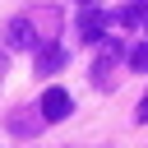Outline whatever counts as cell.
Here are the masks:
<instances>
[{
	"instance_id": "cell-8",
	"label": "cell",
	"mask_w": 148,
	"mask_h": 148,
	"mask_svg": "<svg viewBox=\"0 0 148 148\" xmlns=\"http://www.w3.org/2000/svg\"><path fill=\"white\" fill-rule=\"evenodd\" d=\"M125 60H130L134 69H148V46H134V51H125Z\"/></svg>"
},
{
	"instance_id": "cell-4",
	"label": "cell",
	"mask_w": 148,
	"mask_h": 148,
	"mask_svg": "<svg viewBox=\"0 0 148 148\" xmlns=\"http://www.w3.org/2000/svg\"><path fill=\"white\" fill-rule=\"evenodd\" d=\"M125 51L106 37V42H97V65H92V79L102 83V88H111V69H116V60H120Z\"/></svg>"
},
{
	"instance_id": "cell-5",
	"label": "cell",
	"mask_w": 148,
	"mask_h": 148,
	"mask_svg": "<svg viewBox=\"0 0 148 148\" xmlns=\"http://www.w3.org/2000/svg\"><path fill=\"white\" fill-rule=\"evenodd\" d=\"M111 23H120L125 32L139 28V23H148V0H130V5H120V9L111 14Z\"/></svg>"
},
{
	"instance_id": "cell-9",
	"label": "cell",
	"mask_w": 148,
	"mask_h": 148,
	"mask_svg": "<svg viewBox=\"0 0 148 148\" xmlns=\"http://www.w3.org/2000/svg\"><path fill=\"white\" fill-rule=\"evenodd\" d=\"M134 116H139V125H148V92L139 97V111H134Z\"/></svg>"
},
{
	"instance_id": "cell-2",
	"label": "cell",
	"mask_w": 148,
	"mask_h": 148,
	"mask_svg": "<svg viewBox=\"0 0 148 148\" xmlns=\"http://www.w3.org/2000/svg\"><path fill=\"white\" fill-rule=\"evenodd\" d=\"M37 111H42V120L51 125V120H65L69 111H74V97L65 92V88H46L42 92V102H37Z\"/></svg>"
},
{
	"instance_id": "cell-7",
	"label": "cell",
	"mask_w": 148,
	"mask_h": 148,
	"mask_svg": "<svg viewBox=\"0 0 148 148\" xmlns=\"http://www.w3.org/2000/svg\"><path fill=\"white\" fill-rule=\"evenodd\" d=\"M60 65H65V46H60V42L37 46V74H56Z\"/></svg>"
},
{
	"instance_id": "cell-3",
	"label": "cell",
	"mask_w": 148,
	"mask_h": 148,
	"mask_svg": "<svg viewBox=\"0 0 148 148\" xmlns=\"http://www.w3.org/2000/svg\"><path fill=\"white\" fill-rule=\"evenodd\" d=\"M5 42H9V51H32V46H37V32H32V18H28V14L9 18V28H5Z\"/></svg>"
},
{
	"instance_id": "cell-10",
	"label": "cell",
	"mask_w": 148,
	"mask_h": 148,
	"mask_svg": "<svg viewBox=\"0 0 148 148\" xmlns=\"http://www.w3.org/2000/svg\"><path fill=\"white\" fill-rule=\"evenodd\" d=\"M79 5H97V0H79Z\"/></svg>"
},
{
	"instance_id": "cell-6",
	"label": "cell",
	"mask_w": 148,
	"mask_h": 148,
	"mask_svg": "<svg viewBox=\"0 0 148 148\" xmlns=\"http://www.w3.org/2000/svg\"><path fill=\"white\" fill-rule=\"evenodd\" d=\"M28 111H32V106H18V111L9 116V134H23V139H32V134L46 125V120H42V111H37V116H28Z\"/></svg>"
},
{
	"instance_id": "cell-1",
	"label": "cell",
	"mask_w": 148,
	"mask_h": 148,
	"mask_svg": "<svg viewBox=\"0 0 148 148\" xmlns=\"http://www.w3.org/2000/svg\"><path fill=\"white\" fill-rule=\"evenodd\" d=\"M79 37H83L88 46L106 42V14H102L97 5H83V9H79Z\"/></svg>"
}]
</instances>
